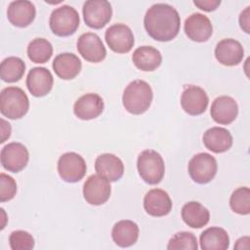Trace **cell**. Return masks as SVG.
<instances>
[{"instance_id": "1", "label": "cell", "mask_w": 250, "mask_h": 250, "mask_svg": "<svg viewBox=\"0 0 250 250\" xmlns=\"http://www.w3.org/2000/svg\"><path fill=\"white\" fill-rule=\"evenodd\" d=\"M144 25L147 34L154 40L167 42L174 39L181 27L178 11L169 4L156 3L146 11Z\"/></svg>"}, {"instance_id": "2", "label": "cell", "mask_w": 250, "mask_h": 250, "mask_svg": "<svg viewBox=\"0 0 250 250\" xmlns=\"http://www.w3.org/2000/svg\"><path fill=\"white\" fill-rule=\"evenodd\" d=\"M153 93L149 84L144 80L130 82L122 96V103L125 109L135 115L146 112L151 104Z\"/></svg>"}, {"instance_id": "3", "label": "cell", "mask_w": 250, "mask_h": 250, "mask_svg": "<svg viewBox=\"0 0 250 250\" xmlns=\"http://www.w3.org/2000/svg\"><path fill=\"white\" fill-rule=\"evenodd\" d=\"M29 108V101L24 91L16 86L6 87L0 94V111L10 119L23 117Z\"/></svg>"}, {"instance_id": "4", "label": "cell", "mask_w": 250, "mask_h": 250, "mask_svg": "<svg viewBox=\"0 0 250 250\" xmlns=\"http://www.w3.org/2000/svg\"><path fill=\"white\" fill-rule=\"evenodd\" d=\"M137 168L141 178L148 185L159 184L165 173L164 160L153 149H146L139 154Z\"/></svg>"}, {"instance_id": "5", "label": "cell", "mask_w": 250, "mask_h": 250, "mask_svg": "<svg viewBox=\"0 0 250 250\" xmlns=\"http://www.w3.org/2000/svg\"><path fill=\"white\" fill-rule=\"evenodd\" d=\"M80 23L78 12L71 6L62 5L55 9L49 20L50 28L57 36L64 37L73 34Z\"/></svg>"}, {"instance_id": "6", "label": "cell", "mask_w": 250, "mask_h": 250, "mask_svg": "<svg viewBox=\"0 0 250 250\" xmlns=\"http://www.w3.org/2000/svg\"><path fill=\"white\" fill-rule=\"evenodd\" d=\"M217 170V160L207 152L195 154L188 162V174L197 184L202 185L211 182L216 176Z\"/></svg>"}, {"instance_id": "7", "label": "cell", "mask_w": 250, "mask_h": 250, "mask_svg": "<svg viewBox=\"0 0 250 250\" xmlns=\"http://www.w3.org/2000/svg\"><path fill=\"white\" fill-rule=\"evenodd\" d=\"M87 166L84 158L73 151L63 153L58 161V172L66 183H77L86 174Z\"/></svg>"}, {"instance_id": "8", "label": "cell", "mask_w": 250, "mask_h": 250, "mask_svg": "<svg viewBox=\"0 0 250 250\" xmlns=\"http://www.w3.org/2000/svg\"><path fill=\"white\" fill-rule=\"evenodd\" d=\"M82 12L85 23L95 29L104 27L112 16L111 5L105 0H88L84 3Z\"/></svg>"}, {"instance_id": "9", "label": "cell", "mask_w": 250, "mask_h": 250, "mask_svg": "<svg viewBox=\"0 0 250 250\" xmlns=\"http://www.w3.org/2000/svg\"><path fill=\"white\" fill-rule=\"evenodd\" d=\"M106 44L115 53L126 54L134 46L133 31L124 23H115L109 26L104 34Z\"/></svg>"}, {"instance_id": "10", "label": "cell", "mask_w": 250, "mask_h": 250, "mask_svg": "<svg viewBox=\"0 0 250 250\" xmlns=\"http://www.w3.org/2000/svg\"><path fill=\"white\" fill-rule=\"evenodd\" d=\"M1 164L9 172L18 173L27 164L29 153L25 146L21 143H10L1 149Z\"/></svg>"}, {"instance_id": "11", "label": "cell", "mask_w": 250, "mask_h": 250, "mask_svg": "<svg viewBox=\"0 0 250 250\" xmlns=\"http://www.w3.org/2000/svg\"><path fill=\"white\" fill-rule=\"evenodd\" d=\"M111 193L109 181L100 175H91L83 186V196L91 205L105 203Z\"/></svg>"}, {"instance_id": "12", "label": "cell", "mask_w": 250, "mask_h": 250, "mask_svg": "<svg viewBox=\"0 0 250 250\" xmlns=\"http://www.w3.org/2000/svg\"><path fill=\"white\" fill-rule=\"evenodd\" d=\"M77 50L82 58L90 62H100L104 60L106 50L101 38L93 32H86L77 40Z\"/></svg>"}, {"instance_id": "13", "label": "cell", "mask_w": 250, "mask_h": 250, "mask_svg": "<svg viewBox=\"0 0 250 250\" xmlns=\"http://www.w3.org/2000/svg\"><path fill=\"white\" fill-rule=\"evenodd\" d=\"M209 104L206 92L198 86L189 85L182 93L181 105L189 115L202 114Z\"/></svg>"}, {"instance_id": "14", "label": "cell", "mask_w": 250, "mask_h": 250, "mask_svg": "<svg viewBox=\"0 0 250 250\" xmlns=\"http://www.w3.org/2000/svg\"><path fill=\"white\" fill-rule=\"evenodd\" d=\"M185 32L192 41L205 42L211 37L213 26L210 20L205 15L194 13L186 20Z\"/></svg>"}, {"instance_id": "15", "label": "cell", "mask_w": 250, "mask_h": 250, "mask_svg": "<svg viewBox=\"0 0 250 250\" xmlns=\"http://www.w3.org/2000/svg\"><path fill=\"white\" fill-rule=\"evenodd\" d=\"M54 78L50 70L45 67H33L26 77V87L34 97H44L53 88Z\"/></svg>"}, {"instance_id": "16", "label": "cell", "mask_w": 250, "mask_h": 250, "mask_svg": "<svg viewBox=\"0 0 250 250\" xmlns=\"http://www.w3.org/2000/svg\"><path fill=\"white\" fill-rule=\"evenodd\" d=\"M144 208L152 217H163L172 210V200L165 190L152 188L144 197Z\"/></svg>"}, {"instance_id": "17", "label": "cell", "mask_w": 250, "mask_h": 250, "mask_svg": "<svg viewBox=\"0 0 250 250\" xmlns=\"http://www.w3.org/2000/svg\"><path fill=\"white\" fill-rule=\"evenodd\" d=\"M215 57L220 63L227 66H233L242 62L244 50L237 40L226 38L216 45Z\"/></svg>"}, {"instance_id": "18", "label": "cell", "mask_w": 250, "mask_h": 250, "mask_svg": "<svg viewBox=\"0 0 250 250\" xmlns=\"http://www.w3.org/2000/svg\"><path fill=\"white\" fill-rule=\"evenodd\" d=\"M104 107L102 97L95 93L81 96L74 104L73 112L81 120H91L102 114Z\"/></svg>"}, {"instance_id": "19", "label": "cell", "mask_w": 250, "mask_h": 250, "mask_svg": "<svg viewBox=\"0 0 250 250\" xmlns=\"http://www.w3.org/2000/svg\"><path fill=\"white\" fill-rule=\"evenodd\" d=\"M237 113L238 105L235 100L229 96H220L211 104V117L219 124H230L235 120Z\"/></svg>"}, {"instance_id": "20", "label": "cell", "mask_w": 250, "mask_h": 250, "mask_svg": "<svg viewBox=\"0 0 250 250\" xmlns=\"http://www.w3.org/2000/svg\"><path fill=\"white\" fill-rule=\"evenodd\" d=\"M36 9L33 3L27 0H17L9 4L7 18L9 21L18 27L28 26L35 19Z\"/></svg>"}, {"instance_id": "21", "label": "cell", "mask_w": 250, "mask_h": 250, "mask_svg": "<svg viewBox=\"0 0 250 250\" xmlns=\"http://www.w3.org/2000/svg\"><path fill=\"white\" fill-rule=\"evenodd\" d=\"M95 169L98 175L109 182H116L121 179L124 173L122 160L112 153H103L96 158Z\"/></svg>"}, {"instance_id": "22", "label": "cell", "mask_w": 250, "mask_h": 250, "mask_svg": "<svg viewBox=\"0 0 250 250\" xmlns=\"http://www.w3.org/2000/svg\"><path fill=\"white\" fill-rule=\"evenodd\" d=\"M52 66L60 78L70 80L79 74L82 63L76 55L72 53H62L55 57Z\"/></svg>"}, {"instance_id": "23", "label": "cell", "mask_w": 250, "mask_h": 250, "mask_svg": "<svg viewBox=\"0 0 250 250\" xmlns=\"http://www.w3.org/2000/svg\"><path fill=\"white\" fill-rule=\"evenodd\" d=\"M203 144L212 152L222 153L232 146V136L229 130L223 127H212L203 134Z\"/></svg>"}, {"instance_id": "24", "label": "cell", "mask_w": 250, "mask_h": 250, "mask_svg": "<svg viewBox=\"0 0 250 250\" xmlns=\"http://www.w3.org/2000/svg\"><path fill=\"white\" fill-rule=\"evenodd\" d=\"M132 61L135 66L140 70L153 71L161 64L162 56L160 52L152 46H141L134 51Z\"/></svg>"}, {"instance_id": "25", "label": "cell", "mask_w": 250, "mask_h": 250, "mask_svg": "<svg viewBox=\"0 0 250 250\" xmlns=\"http://www.w3.org/2000/svg\"><path fill=\"white\" fill-rule=\"evenodd\" d=\"M139 232V227L135 222L122 220L113 226L111 237L116 245L120 247H129L137 242Z\"/></svg>"}, {"instance_id": "26", "label": "cell", "mask_w": 250, "mask_h": 250, "mask_svg": "<svg viewBox=\"0 0 250 250\" xmlns=\"http://www.w3.org/2000/svg\"><path fill=\"white\" fill-rule=\"evenodd\" d=\"M182 219L186 225L193 229L206 226L210 219V213L206 207L197 201H189L182 208Z\"/></svg>"}, {"instance_id": "27", "label": "cell", "mask_w": 250, "mask_h": 250, "mask_svg": "<svg viewBox=\"0 0 250 250\" xmlns=\"http://www.w3.org/2000/svg\"><path fill=\"white\" fill-rule=\"evenodd\" d=\"M200 248L202 250H226L229 246L228 232L219 227L206 229L200 234Z\"/></svg>"}, {"instance_id": "28", "label": "cell", "mask_w": 250, "mask_h": 250, "mask_svg": "<svg viewBox=\"0 0 250 250\" xmlns=\"http://www.w3.org/2000/svg\"><path fill=\"white\" fill-rule=\"evenodd\" d=\"M25 71L24 62L18 57H9L2 61L0 65V77L3 81L14 83L21 79Z\"/></svg>"}, {"instance_id": "29", "label": "cell", "mask_w": 250, "mask_h": 250, "mask_svg": "<svg viewBox=\"0 0 250 250\" xmlns=\"http://www.w3.org/2000/svg\"><path fill=\"white\" fill-rule=\"evenodd\" d=\"M52 55V44L45 38H35L27 46V56L32 62L45 63Z\"/></svg>"}, {"instance_id": "30", "label": "cell", "mask_w": 250, "mask_h": 250, "mask_svg": "<svg viewBox=\"0 0 250 250\" xmlns=\"http://www.w3.org/2000/svg\"><path fill=\"white\" fill-rule=\"evenodd\" d=\"M229 206L231 210L239 215L250 213V189L247 187L236 188L230 195Z\"/></svg>"}, {"instance_id": "31", "label": "cell", "mask_w": 250, "mask_h": 250, "mask_svg": "<svg viewBox=\"0 0 250 250\" xmlns=\"http://www.w3.org/2000/svg\"><path fill=\"white\" fill-rule=\"evenodd\" d=\"M198 244L196 237L193 233L189 231H180L172 236L168 242L167 249L169 250H179V249H188L197 250Z\"/></svg>"}, {"instance_id": "32", "label": "cell", "mask_w": 250, "mask_h": 250, "mask_svg": "<svg viewBox=\"0 0 250 250\" xmlns=\"http://www.w3.org/2000/svg\"><path fill=\"white\" fill-rule=\"evenodd\" d=\"M12 250H31L34 247V238L25 230H15L9 237Z\"/></svg>"}, {"instance_id": "33", "label": "cell", "mask_w": 250, "mask_h": 250, "mask_svg": "<svg viewBox=\"0 0 250 250\" xmlns=\"http://www.w3.org/2000/svg\"><path fill=\"white\" fill-rule=\"evenodd\" d=\"M17 192L16 181L5 173L0 174V201L5 202L14 198Z\"/></svg>"}, {"instance_id": "34", "label": "cell", "mask_w": 250, "mask_h": 250, "mask_svg": "<svg viewBox=\"0 0 250 250\" xmlns=\"http://www.w3.org/2000/svg\"><path fill=\"white\" fill-rule=\"evenodd\" d=\"M193 4L198 7L200 10H203L205 12H212L216 10L220 4V0H194Z\"/></svg>"}, {"instance_id": "35", "label": "cell", "mask_w": 250, "mask_h": 250, "mask_svg": "<svg viewBox=\"0 0 250 250\" xmlns=\"http://www.w3.org/2000/svg\"><path fill=\"white\" fill-rule=\"evenodd\" d=\"M239 25L243 31L250 33V7H246L239 16Z\"/></svg>"}, {"instance_id": "36", "label": "cell", "mask_w": 250, "mask_h": 250, "mask_svg": "<svg viewBox=\"0 0 250 250\" xmlns=\"http://www.w3.org/2000/svg\"><path fill=\"white\" fill-rule=\"evenodd\" d=\"M11 135V126L6 120L1 118V140L0 143L3 144Z\"/></svg>"}, {"instance_id": "37", "label": "cell", "mask_w": 250, "mask_h": 250, "mask_svg": "<svg viewBox=\"0 0 250 250\" xmlns=\"http://www.w3.org/2000/svg\"><path fill=\"white\" fill-rule=\"evenodd\" d=\"M249 247V237L244 236L240 237L239 239L236 240V243L234 245L235 249H247Z\"/></svg>"}]
</instances>
